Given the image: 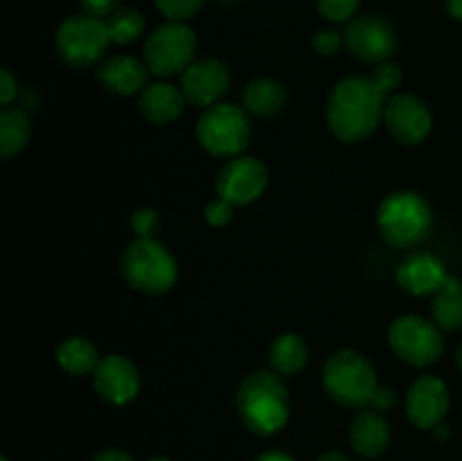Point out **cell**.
<instances>
[{
	"instance_id": "1",
	"label": "cell",
	"mask_w": 462,
	"mask_h": 461,
	"mask_svg": "<svg viewBox=\"0 0 462 461\" xmlns=\"http://www.w3.org/2000/svg\"><path fill=\"white\" fill-rule=\"evenodd\" d=\"M386 95L365 75H350L338 81L328 98L325 116L329 131L341 143L355 145L370 138L383 120Z\"/></svg>"
},
{
	"instance_id": "2",
	"label": "cell",
	"mask_w": 462,
	"mask_h": 461,
	"mask_svg": "<svg viewBox=\"0 0 462 461\" xmlns=\"http://www.w3.org/2000/svg\"><path fill=\"white\" fill-rule=\"evenodd\" d=\"M235 409L251 434L262 438L275 437L291 419V400L282 375L271 369L246 375L235 393Z\"/></svg>"
},
{
	"instance_id": "3",
	"label": "cell",
	"mask_w": 462,
	"mask_h": 461,
	"mask_svg": "<svg viewBox=\"0 0 462 461\" xmlns=\"http://www.w3.org/2000/svg\"><path fill=\"white\" fill-rule=\"evenodd\" d=\"M377 229L393 249L420 247L433 229L431 206L413 190H393L377 206Z\"/></svg>"
},
{
	"instance_id": "4",
	"label": "cell",
	"mask_w": 462,
	"mask_h": 461,
	"mask_svg": "<svg viewBox=\"0 0 462 461\" xmlns=\"http://www.w3.org/2000/svg\"><path fill=\"white\" fill-rule=\"evenodd\" d=\"M323 387L338 407L359 411L373 402L379 387L377 371L364 353L338 348L323 364Z\"/></svg>"
},
{
	"instance_id": "5",
	"label": "cell",
	"mask_w": 462,
	"mask_h": 461,
	"mask_svg": "<svg viewBox=\"0 0 462 461\" xmlns=\"http://www.w3.org/2000/svg\"><path fill=\"white\" fill-rule=\"evenodd\" d=\"M120 271L126 285L149 296L170 292L179 278L176 258L156 238H135L122 253Z\"/></svg>"
},
{
	"instance_id": "6",
	"label": "cell",
	"mask_w": 462,
	"mask_h": 461,
	"mask_svg": "<svg viewBox=\"0 0 462 461\" xmlns=\"http://www.w3.org/2000/svg\"><path fill=\"white\" fill-rule=\"evenodd\" d=\"M194 134H197L199 145L210 156H242L253 136L251 113L237 104L219 102L210 108H203L201 118L194 127Z\"/></svg>"
},
{
	"instance_id": "7",
	"label": "cell",
	"mask_w": 462,
	"mask_h": 461,
	"mask_svg": "<svg viewBox=\"0 0 462 461\" xmlns=\"http://www.w3.org/2000/svg\"><path fill=\"white\" fill-rule=\"evenodd\" d=\"M111 43L106 21L86 12L63 18L54 32L57 54L70 68L95 66L106 57Z\"/></svg>"
},
{
	"instance_id": "8",
	"label": "cell",
	"mask_w": 462,
	"mask_h": 461,
	"mask_svg": "<svg viewBox=\"0 0 462 461\" xmlns=\"http://www.w3.org/2000/svg\"><path fill=\"white\" fill-rule=\"evenodd\" d=\"M197 32L188 23L167 21L144 41L143 59L156 77L183 75L197 61Z\"/></svg>"
},
{
	"instance_id": "9",
	"label": "cell",
	"mask_w": 462,
	"mask_h": 461,
	"mask_svg": "<svg viewBox=\"0 0 462 461\" xmlns=\"http://www.w3.org/2000/svg\"><path fill=\"white\" fill-rule=\"evenodd\" d=\"M388 343L402 362L418 369L436 364L445 351V339L433 319L420 315H402L388 328Z\"/></svg>"
},
{
	"instance_id": "10",
	"label": "cell",
	"mask_w": 462,
	"mask_h": 461,
	"mask_svg": "<svg viewBox=\"0 0 462 461\" xmlns=\"http://www.w3.org/2000/svg\"><path fill=\"white\" fill-rule=\"evenodd\" d=\"M266 185H269V170L260 158L248 156V154L228 158L215 181L217 194L233 203L235 208L251 206L264 194Z\"/></svg>"
},
{
	"instance_id": "11",
	"label": "cell",
	"mask_w": 462,
	"mask_h": 461,
	"mask_svg": "<svg viewBox=\"0 0 462 461\" xmlns=\"http://www.w3.org/2000/svg\"><path fill=\"white\" fill-rule=\"evenodd\" d=\"M383 125L393 140L406 147H415L431 134L433 116L418 95L395 93L386 99L383 107Z\"/></svg>"
},
{
	"instance_id": "12",
	"label": "cell",
	"mask_w": 462,
	"mask_h": 461,
	"mask_svg": "<svg viewBox=\"0 0 462 461\" xmlns=\"http://www.w3.org/2000/svg\"><path fill=\"white\" fill-rule=\"evenodd\" d=\"M343 36H346V48L350 50L352 57L373 63V66L388 61V57L397 48V34L391 23L373 14L352 18Z\"/></svg>"
},
{
	"instance_id": "13",
	"label": "cell",
	"mask_w": 462,
	"mask_h": 461,
	"mask_svg": "<svg viewBox=\"0 0 462 461\" xmlns=\"http://www.w3.org/2000/svg\"><path fill=\"white\" fill-rule=\"evenodd\" d=\"M449 387L438 375H420L404 398L406 419L418 429H433L449 411Z\"/></svg>"
},
{
	"instance_id": "14",
	"label": "cell",
	"mask_w": 462,
	"mask_h": 461,
	"mask_svg": "<svg viewBox=\"0 0 462 461\" xmlns=\"http://www.w3.org/2000/svg\"><path fill=\"white\" fill-rule=\"evenodd\" d=\"M230 89V71L224 61L215 57L197 59L180 75V90L188 104L197 108H210L221 102Z\"/></svg>"
},
{
	"instance_id": "15",
	"label": "cell",
	"mask_w": 462,
	"mask_h": 461,
	"mask_svg": "<svg viewBox=\"0 0 462 461\" xmlns=\"http://www.w3.org/2000/svg\"><path fill=\"white\" fill-rule=\"evenodd\" d=\"M95 393L113 407H125L140 393V373L134 362L125 355H106L93 371Z\"/></svg>"
},
{
	"instance_id": "16",
	"label": "cell",
	"mask_w": 462,
	"mask_h": 461,
	"mask_svg": "<svg viewBox=\"0 0 462 461\" xmlns=\"http://www.w3.org/2000/svg\"><path fill=\"white\" fill-rule=\"evenodd\" d=\"M447 278L445 262L429 251H411L395 271L397 285L411 296H433Z\"/></svg>"
},
{
	"instance_id": "17",
	"label": "cell",
	"mask_w": 462,
	"mask_h": 461,
	"mask_svg": "<svg viewBox=\"0 0 462 461\" xmlns=\"http://www.w3.org/2000/svg\"><path fill=\"white\" fill-rule=\"evenodd\" d=\"M391 438L393 429L386 414L373 409V407H364L356 411L347 425V441L361 459L373 461L386 455Z\"/></svg>"
},
{
	"instance_id": "18",
	"label": "cell",
	"mask_w": 462,
	"mask_h": 461,
	"mask_svg": "<svg viewBox=\"0 0 462 461\" xmlns=\"http://www.w3.org/2000/svg\"><path fill=\"white\" fill-rule=\"evenodd\" d=\"M97 84L106 93L129 98V95H140L147 86L149 68L144 59H135L131 54H111L97 63Z\"/></svg>"
},
{
	"instance_id": "19",
	"label": "cell",
	"mask_w": 462,
	"mask_h": 461,
	"mask_svg": "<svg viewBox=\"0 0 462 461\" xmlns=\"http://www.w3.org/2000/svg\"><path fill=\"white\" fill-rule=\"evenodd\" d=\"M185 99L180 86L170 84V81H153L143 89L138 95V111L152 125H170L179 120L185 111Z\"/></svg>"
},
{
	"instance_id": "20",
	"label": "cell",
	"mask_w": 462,
	"mask_h": 461,
	"mask_svg": "<svg viewBox=\"0 0 462 461\" xmlns=\"http://www.w3.org/2000/svg\"><path fill=\"white\" fill-rule=\"evenodd\" d=\"M242 104L251 116H278L287 104V89L273 77H257L244 89Z\"/></svg>"
},
{
	"instance_id": "21",
	"label": "cell",
	"mask_w": 462,
	"mask_h": 461,
	"mask_svg": "<svg viewBox=\"0 0 462 461\" xmlns=\"http://www.w3.org/2000/svg\"><path fill=\"white\" fill-rule=\"evenodd\" d=\"M310 362V346L298 333H282L269 348V369L282 378L300 373Z\"/></svg>"
},
{
	"instance_id": "22",
	"label": "cell",
	"mask_w": 462,
	"mask_h": 461,
	"mask_svg": "<svg viewBox=\"0 0 462 461\" xmlns=\"http://www.w3.org/2000/svg\"><path fill=\"white\" fill-rule=\"evenodd\" d=\"M57 364L66 371L68 375L75 378H84V375L93 373L99 364V353L95 343L86 337H66L57 346Z\"/></svg>"
},
{
	"instance_id": "23",
	"label": "cell",
	"mask_w": 462,
	"mask_h": 461,
	"mask_svg": "<svg viewBox=\"0 0 462 461\" xmlns=\"http://www.w3.org/2000/svg\"><path fill=\"white\" fill-rule=\"evenodd\" d=\"M32 138V122L25 108L5 107L0 111V154L5 161L18 156Z\"/></svg>"
},
{
	"instance_id": "24",
	"label": "cell",
	"mask_w": 462,
	"mask_h": 461,
	"mask_svg": "<svg viewBox=\"0 0 462 461\" xmlns=\"http://www.w3.org/2000/svg\"><path fill=\"white\" fill-rule=\"evenodd\" d=\"M433 324L447 333L462 328V280L449 276L440 289L433 294L431 303Z\"/></svg>"
},
{
	"instance_id": "25",
	"label": "cell",
	"mask_w": 462,
	"mask_h": 461,
	"mask_svg": "<svg viewBox=\"0 0 462 461\" xmlns=\"http://www.w3.org/2000/svg\"><path fill=\"white\" fill-rule=\"evenodd\" d=\"M104 21H106L108 36H111V41L116 45L135 43L144 34V27H147L144 14L138 7H129V5H122L120 9H116Z\"/></svg>"
},
{
	"instance_id": "26",
	"label": "cell",
	"mask_w": 462,
	"mask_h": 461,
	"mask_svg": "<svg viewBox=\"0 0 462 461\" xmlns=\"http://www.w3.org/2000/svg\"><path fill=\"white\" fill-rule=\"evenodd\" d=\"M153 5L167 21L188 23L201 12L206 0H153Z\"/></svg>"
},
{
	"instance_id": "27",
	"label": "cell",
	"mask_w": 462,
	"mask_h": 461,
	"mask_svg": "<svg viewBox=\"0 0 462 461\" xmlns=\"http://www.w3.org/2000/svg\"><path fill=\"white\" fill-rule=\"evenodd\" d=\"M361 0H316V9L329 23H350L359 12Z\"/></svg>"
},
{
	"instance_id": "28",
	"label": "cell",
	"mask_w": 462,
	"mask_h": 461,
	"mask_svg": "<svg viewBox=\"0 0 462 461\" xmlns=\"http://www.w3.org/2000/svg\"><path fill=\"white\" fill-rule=\"evenodd\" d=\"M368 77L386 98H391V95L397 93V89L402 84V68L393 61H382L373 68V72Z\"/></svg>"
},
{
	"instance_id": "29",
	"label": "cell",
	"mask_w": 462,
	"mask_h": 461,
	"mask_svg": "<svg viewBox=\"0 0 462 461\" xmlns=\"http://www.w3.org/2000/svg\"><path fill=\"white\" fill-rule=\"evenodd\" d=\"M129 226L135 238H156L158 229H161V215L152 206L135 208L129 217Z\"/></svg>"
},
{
	"instance_id": "30",
	"label": "cell",
	"mask_w": 462,
	"mask_h": 461,
	"mask_svg": "<svg viewBox=\"0 0 462 461\" xmlns=\"http://www.w3.org/2000/svg\"><path fill=\"white\" fill-rule=\"evenodd\" d=\"M346 45V36L341 34L334 27H325V30H319L311 39V48H314L316 54L320 57H337L341 52V48Z\"/></svg>"
},
{
	"instance_id": "31",
	"label": "cell",
	"mask_w": 462,
	"mask_h": 461,
	"mask_svg": "<svg viewBox=\"0 0 462 461\" xmlns=\"http://www.w3.org/2000/svg\"><path fill=\"white\" fill-rule=\"evenodd\" d=\"M203 217H206V221L212 226V229H224V226H228L230 221H233L235 206L217 194L212 202L206 203V208H203Z\"/></svg>"
},
{
	"instance_id": "32",
	"label": "cell",
	"mask_w": 462,
	"mask_h": 461,
	"mask_svg": "<svg viewBox=\"0 0 462 461\" xmlns=\"http://www.w3.org/2000/svg\"><path fill=\"white\" fill-rule=\"evenodd\" d=\"M79 5L86 14H93L97 18H108L116 9L122 7V0H79Z\"/></svg>"
},
{
	"instance_id": "33",
	"label": "cell",
	"mask_w": 462,
	"mask_h": 461,
	"mask_svg": "<svg viewBox=\"0 0 462 461\" xmlns=\"http://www.w3.org/2000/svg\"><path fill=\"white\" fill-rule=\"evenodd\" d=\"M16 98H18V81L14 80L9 68H3V71H0V102H3V108L12 107Z\"/></svg>"
},
{
	"instance_id": "34",
	"label": "cell",
	"mask_w": 462,
	"mask_h": 461,
	"mask_svg": "<svg viewBox=\"0 0 462 461\" xmlns=\"http://www.w3.org/2000/svg\"><path fill=\"white\" fill-rule=\"evenodd\" d=\"M395 405H397V393L393 391L388 384H379L377 391H374V396H373V402H370V407L377 411H382V414H388V411H391Z\"/></svg>"
},
{
	"instance_id": "35",
	"label": "cell",
	"mask_w": 462,
	"mask_h": 461,
	"mask_svg": "<svg viewBox=\"0 0 462 461\" xmlns=\"http://www.w3.org/2000/svg\"><path fill=\"white\" fill-rule=\"evenodd\" d=\"M90 461H135V456L131 452L120 450V447H106V450H99L97 455L90 456Z\"/></svg>"
},
{
	"instance_id": "36",
	"label": "cell",
	"mask_w": 462,
	"mask_h": 461,
	"mask_svg": "<svg viewBox=\"0 0 462 461\" xmlns=\"http://www.w3.org/2000/svg\"><path fill=\"white\" fill-rule=\"evenodd\" d=\"M251 461H296V456L289 455V452L284 450H266L260 452L257 456H253Z\"/></svg>"
},
{
	"instance_id": "37",
	"label": "cell",
	"mask_w": 462,
	"mask_h": 461,
	"mask_svg": "<svg viewBox=\"0 0 462 461\" xmlns=\"http://www.w3.org/2000/svg\"><path fill=\"white\" fill-rule=\"evenodd\" d=\"M445 12L449 14L454 21L462 23V0H445Z\"/></svg>"
},
{
	"instance_id": "38",
	"label": "cell",
	"mask_w": 462,
	"mask_h": 461,
	"mask_svg": "<svg viewBox=\"0 0 462 461\" xmlns=\"http://www.w3.org/2000/svg\"><path fill=\"white\" fill-rule=\"evenodd\" d=\"M316 461H352V459L347 455H343V452L329 450V452H323V455H320Z\"/></svg>"
},
{
	"instance_id": "39",
	"label": "cell",
	"mask_w": 462,
	"mask_h": 461,
	"mask_svg": "<svg viewBox=\"0 0 462 461\" xmlns=\"http://www.w3.org/2000/svg\"><path fill=\"white\" fill-rule=\"evenodd\" d=\"M431 432H433V437L438 438V441H447V438L451 437V429H449V428H445V425H442V423L438 425V428H433Z\"/></svg>"
},
{
	"instance_id": "40",
	"label": "cell",
	"mask_w": 462,
	"mask_h": 461,
	"mask_svg": "<svg viewBox=\"0 0 462 461\" xmlns=\"http://www.w3.org/2000/svg\"><path fill=\"white\" fill-rule=\"evenodd\" d=\"M456 362H458V369L462 371V343H460L458 353H456Z\"/></svg>"
},
{
	"instance_id": "41",
	"label": "cell",
	"mask_w": 462,
	"mask_h": 461,
	"mask_svg": "<svg viewBox=\"0 0 462 461\" xmlns=\"http://www.w3.org/2000/svg\"><path fill=\"white\" fill-rule=\"evenodd\" d=\"M147 461H171L170 456H152V459H147Z\"/></svg>"
},
{
	"instance_id": "42",
	"label": "cell",
	"mask_w": 462,
	"mask_h": 461,
	"mask_svg": "<svg viewBox=\"0 0 462 461\" xmlns=\"http://www.w3.org/2000/svg\"><path fill=\"white\" fill-rule=\"evenodd\" d=\"M0 461H9V456H5V455H3V456H0Z\"/></svg>"
}]
</instances>
